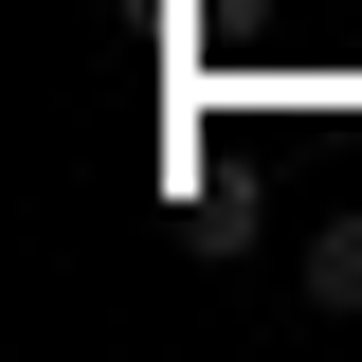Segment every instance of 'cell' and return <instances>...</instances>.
Returning a JSON list of instances; mask_svg holds the SVG:
<instances>
[{
  "label": "cell",
  "instance_id": "cell-1",
  "mask_svg": "<svg viewBox=\"0 0 362 362\" xmlns=\"http://www.w3.org/2000/svg\"><path fill=\"white\" fill-rule=\"evenodd\" d=\"M308 308H326V326H362V199L308 235Z\"/></svg>",
  "mask_w": 362,
  "mask_h": 362
}]
</instances>
